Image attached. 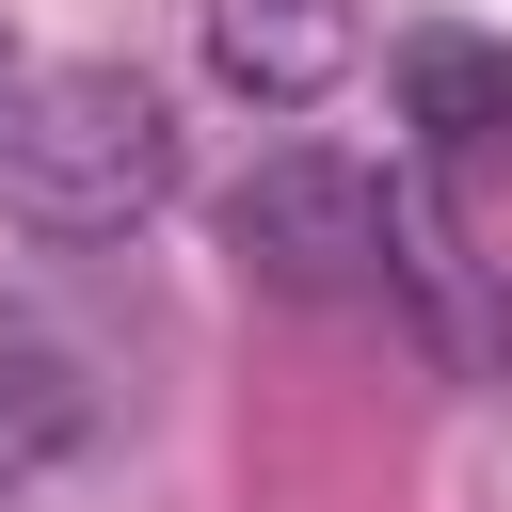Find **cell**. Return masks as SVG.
Instances as JSON below:
<instances>
[{
  "mask_svg": "<svg viewBox=\"0 0 512 512\" xmlns=\"http://www.w3.org/2000/svg\"><path fill=\"white\" fill-rule=\"evenodd\" d=\"M176 176H192L176 160V112L128 64H32L16 112H0V224L48 240V256H96V240L160 224Z\"/></svg>",
  "mask_w": 512,
  "mask_h": 512,
  "instance_id": "cell-1",
  "label": "cell"
},
{
  "mask_svg": "<svg viewBox=\"0 0 512 512\" xmlns=\"http://www.w3.org/2000/svg\"><path fill=\"white\" fill-rule=\"evenodd\" d=\"M224 256L288 304H336V288H384V176L336 160V144H272L240 192H224Z\"/></svg>",
  "mask_w": 512,
  "mask_h": 512,
  "instance_id": "cell-2",
  "label": "cell"
},
{
  "mask_svg": "<svg viewBox=\"0 0 512 512\" xmlns=\"http://www.w3.org/2000/svg\"><path fill=\"white\" fill-rule=\"evenodd\" d=\"M192 48L224 96L256 112H320L352 64H368V0H192Z\"/></svg>",
  "mask_w": 512,
  "mask_h": 512,
  "instance_id": "cell-3",
  "label": "cell"
},
{
  "mask_svg": "<svg viewBox=\"0 0 512 512\" xmlns=\"http://www.w3.org/2000/svg\"><path fill=\"white\" fill-rule=\"evenodd\" d=\"M384 288L416 304V336H432L448 368H496V304H480V256H464V224H448V176H432V160H400V176H384Z\"/></svg>",
  "mask_w": 512,
  "mask_h": 512,
  "instance_id": "cell-4",
  "label": "cell"
},
{
  "mask_svg": "<svg viewBox=\"0 0 512 512\" xmlns=\"http://www.w3.org/2000/svg\"><path fill=\"white\" fill-rule=\"evenodd\" d=\"M96 368H80V336L64 320H32V304H0V496L16 480H48V464H80L96 448Z\"/></svg>",
  "mask_w": 512,
  "mask_h": 512,
  "instance_id": "cell-5",
  "label": "cell"
},
{
  "mask_svg": "<svg viewBox=\"0 0 512 512\" xmlns=\"http://www.w3.org/2000/svg\"><path fill=\"white\" fill-rule=\"evenodd\" d=\"M416 160H512V32H400Z\"/></svg>",
  "mask_w": 512,
  "mask_h": 512,
  "instance_id": "cell-6",
  "label": "cell"
},
{
  "mask_svg": "<svg viewBox=\"0 0 512 512\" xmlns=\"http://www.w3.org/2000/svg\"><path fill=\"white\" fill-rule=\"evenodd\" d=\"M0 112H16V48H0Z\"/></svg>",
  "mask_w": 512,
  "mask_h": 512,
  "instance_id": "cell-7",
  "label": "cell"
}]
</instances>
